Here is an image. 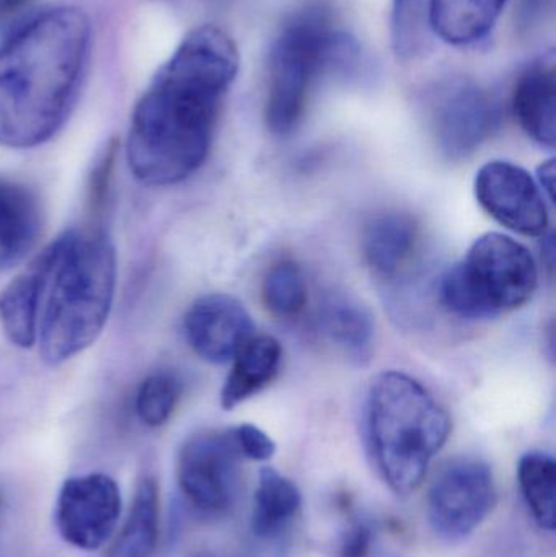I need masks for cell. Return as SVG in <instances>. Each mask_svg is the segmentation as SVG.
Instances as JSON below:
<instances>
[{
    "mask_svg": "<svg viewBox=\"0 0 556 557\" xmlns=\"http://www.w3.org/2000/svg\"><path fill=\"white\" fill-rule=\"evenodd\" d=\"M238 65L234 39L218 26H198L183 38L134 108L126 152L139 182L175 185L206 162Z\"/></svg>",
    "mask_w": 556,
    "mask_h": 557,
    "instance_id": "cell-1",
    "label": "cell"
},
{
    "mask_svg": "<svg viewBox=\"0 0 556 557\" xmlns=\"http://www.w3.org/2000/svg\"><path fill=\"white\" fill-rule=\"evenodd\" d=\"M91 25L77 7L33 16L0 46V144L48 143L71 113L90 58Z\"/></svg>",
    "mask_w": 556,
    "mask_h": 557,
    "instance_id": "cell-2",
    "label": "cell"
},
{
    "mask_svg": "<svg viewBox=\"0 0 556 557\" xmlns=\"http://www.w3.org/2000/svg\"><path fill=\"white\" fill-rule=\"evenodd\" d=\"M38 273L36 343L59 366L97 341L116 288V255L97 228L71 231L33 260Z\"/></svg>",
    "mask_w": 556,
    "mask_h": 557,
    "instance_id": "cell-3",
    "label": "cell"
},
{
    "mask_svg": "<svg viewBox=\"0 0 556 557\" xmlns=\"http://www.w3.org/2000/svg\"><path fill=\"white\" fill-rule=\"evenodd\" d=\"M453 431L449 412L407 373H381L369 388L366 432L378 470L397 494L420 487Z\"/></svg>",
    "mask_w": 556,
    "mask_h": 557,
    "instance_id": "cell-4",
    "label": "cell"
},
{
    "mask_svg": "<svg viewBox=\"0 0 556 557\" xmlns=\"http://www.w3.org/2000/svg\"><path fill=\"white\" fill-rule=\"evenodd\" d=\"M351 54V42L333 28L332 16L323 7L309 5L291 16L271 46L264 107L271 133H293L306 110L313 81L323 69Z\"/></svg>",
    "mask_w": 556,
    "mask_h": 557,
    "instance_id": "cell-5",
    "label": "cell"
},
{
    "mask_svg": "<svg viewBox=\"0 0 556 557\" xmlns=\"http://www.w3.org/2000/svg\"><path fill=\"white\" fill-rule=\"evenodd\" d=\"M539 271L524 245L505 234L473 242L462 263L440 282V300L456 317L492 318L522 307L538 288Z\"/></svg>",
    "mask_w": 556,
    "mask_h": 557,
    "instance_id": "cell-6",
    "label": "cell"
},
{
    "mask_svg": "<svg viewBox=\"0 0 556 557\" xmlns=\"http://www.w3.org/2000/svg\"><path fill=\"white\" fill-rule=\"evenodd\" d=\"M242 458L232 431H206L183 444L176 480L186 499L205 512H224L237 499Z\"/></svg>",
    "mask_w": 556,
    "mask_h": 557,
    "instance_id": "cell-7",
    "label": "cell"
},
{
    "mask_svg": "<svg viewBox=\"0 0 556 557\" xmlns=\"http://www.w3.org/2000/svg\"><path fill=\"white\" fill-rule=\"evenodd\" d=\"M495 503L492 468L479 458H454L431 483L428 519L443 539H466L489 517Z\"/></svg>",
    "mask_w": 556,
    "mask_h": 557,
    "instance_id": "cell-8",
    "label": "cell"
},
{
    "mask_svg": "<svg viewBox=\"0 0 556 557\" xmlns=\"http://www.w3.org/2000/svg\"><path fill=\"white\" fill-rule=\"evenodd\" d=\"M121 506L120 487L108 474L69 478L55 500V529L67 545L94 552L116 530Z\"/></svg>",
    "mask_w": 556,
    "mask_h": 557,
    "instance_id": "cell-9",
    "label": "cell"
},
{
    "mask_svg": "<svg viewBox=\"0 0 556 557\" xmlns=\"http://www.w3.org/2000/svg\"><path fill=\"white\" fill-rule=\"evenodd\" d=\"M430 123L441 153L449 160H462L498 129L502 104L485 88L456 82L433 98Z\"/></svg>",
    "mask_w": 556,
    "mask_h": 557,
    "instance_id": "cell-10",
    "label": "cell"
},
{
    "mask_svg": "<svg viewBox=\"0 0 556 557\" xmlns=\"http://www.w3.org/2000/svg\"><path fill=\"white\" fill-rule=\"evenodd\" d=\"M479 205L509 231L526 237L544 235L548 225L547 205L538 182L522 166L493 160L475 176Z\"/></svg>",
    "mask_w": 556,
    "mask_h": 557,
    "instance_id": "cell-11",
    "label": "cell"
},
{
    "mask_svg": "<svg viewBox=\"0 0 556 557\" xmlns=\"http://www.w3.org/2000/svg\"><path fill=\"white\" fill-rule=\"evenodd\" d=\"M185 333L201 359L225 363L254 336V320L234 297L211 294L198 298L186 311Z\"/></svg>",
    "mask_w": 556,
    "mask_h": 557,
    "instance_id": "cell-12",
    "label": "cell"
},
{
    "mask_svg": "<svg viewBox=\"0 0 556 557\" xmlns=\"http://www.w3.org/2000/svg\"><path fill=\"white\" fill-rule=\"evenodd\" d=\"M38 198L22 183L0 176V271L18 264L41 234Z\"/></svg>",
    "mask_w": 556,
    "mask_h": 557,
    "instance_id": "cell-13",
    "label": "cell"
},
{
    "mask_svg": "<svg viewBox=\"0 0 556 557\" xmlns=\"http://www.w3.org/2000/svg\"><path fill=\"white\" fill-rule=\"evenodd\" d=\"M420 242V227L404 212H384L366 224L361 248L366 263L381 277H394L410 263Z\"/></svg>",
    "mask_w": 556,
    "mask_h": 557,
    "instance_id": "cell-14",
    "label": "cell"
},
{
    "mask_svg": "<svg viewBox=\"0 0 556 557\" xmlns=\"http://www.w3.org/2000/svg\"><path fill=\"white\" fill-rule=\"evenodd\" d=\"M512 110L522 129L542 146L556 139L555 59L544 58L519 77L512 95Z\"/></svg>",
    "mask_w": 556,
    "mask_h": 557,
    "instance_id": "cell-15",
    "label": "cell"
},
{
    "mask_svg": "<svg viewBox=\"0 0 556 557\" xmlns=\"http://www.w3.org/2000/svg\"><path fill=\"white\" fill-rule=\"evenodd\" d=\"M319 324L330 343L346 357L366 363L374 349V321L359 301L343 294H329L319 308Z\"/></svg>",
    "mask_w": 556,
    "mask_h": 557,
    "instance_id": "cell-16",
    "label": "cell"
},
{
    "mask_svg": "<svg viewBox=\"0 0 556 557\" xmlns=\"http://www.w3.org/2000/svg\"><path fill=\"white\" fill-rule=\"evenodd\" d=\"M283 350L271 336H251L234 356V366L221 393L224 409H234L240 403L260 393L280 372Z\"/></svg>",
    "mask_w": 556,
    "mask_h": 557,
    "instance_id": "cell-17",
    "label": "cell"
},
{
    "mask_svg": "<svg viewBox=\"0 0 556 557\" xmlns=\"http://www.w3.org/2000/svg\"><path fill=\"white\" fill-rule=\"evenodd\" d=\"M508 0H430L428 25L443 41L467 46L485 38Z\"/></svg>",
    "mask_w": 556,
    "mask_h": 557,
    "instance_id": "cell-18",
    "label": "cell"
},
{
    "mask_svg": "<svg viewBox=\"0 0 556 557\" xmlns=\"http://www.w3.org/2000/svg\"><path fill=\"white\" fill-rule=\"evenodd\" d=\"M302 506L299 487L277 473L274 468H263L255 491L251 529L260 539H274L291 525Z\"/></svg>",
    "mask_w": 556,
    "mask_h": 557,
    "instance_id": "cell-19",
    "label": "cell"
},
{
    "mask_svg": "<svg viewBox=\"0 0 556 557\" xmlns=\"http://www.w3.org/2000/svg\"><path fill=\"white\" fill-rule=\"evenodd\" d=\"M159 487L152 478L140 481L129 516L107 557H152L159 540Z\"/></svg>",
    "mask_w": 556,
    "mask_h": 557,
    "instance_id": "cell-20",
    "label": "cell"
},
{
    "mask_svg": "<svg viewBox=\"0 0 556 557\" xmlns=\"http://www.w3.org/2000/svg\"><path fill=\"white\" fill-rule=\"evenodd\" d=\"M38 317V273L28 264L2 292H0V321L9 339L18 347L36 343Z\"/></svg>",
    "mask_w": 556,
    "mask_h": 557,
    "instance_id": "cell-21",
    "label": "cell"
},
{
    "mask_svg": "<svg viewBox=\"0 0 556 557\" xmlns=\"http://www.w3.org/2000/svg\"><path fill=\"white\" fill-rule=\"evenodd\" d=\"M519 486L539 527L554 532L556 525V465L544 451H529L519 461Z\"/></svg>",
    "mask_w": 556,
    "mask_h": 557,
    "instance_id": "cell-22",
    "label": "cell"
},
{
    "mask_svg": "<svg viewBox=\"0 0 556 557\" xmlns=\"http://www.w3.org/2000/svg\"><path fill=\"white\" fill-rule=\"evenodd\" d=\"M264 305L277 317H296L307 304L302 271L291 261L273 264L263 278Z\"/></svg>",
    "mask_w": 556,
    "mask_h": 557,
    "instance_id": "cell-23",
    "label": "cell"
},
{
    "mask_svg": "<svg viewBox=\"0 0 556 557\" xmlns=\"http://www.w3.org/2000/svg\"><path fill=\"white\" fill-rule=\"evenodd\" d=\"M182 386L170 373L147 376L137 392L136 409L140 421L149 428H160L169 421L178 405Z\"/></svg>",
    "mask_w": 556,
    "mask_h": 557,
    "instance_id": "cell-24",
    "label": "cell"
},
{
    "mask_svg": "<svg viewBox=\"0 0 556 557\" xmlns=\"http://www.w3.org/2000/svg\"><path fill=\"white\" fill-rule=\"evenodd\" d=\"M235 442H237L240 454L244 458L255 461H267L276 451V444L270 435L264 434L257 425L242 424L232 429Z\"/></svg>",
    "mask_w": 556,
    "mask_h": 557,
    "instance_id": "cell-25",
    "label": "cell"
},
{
    "mask_svg": "<svg viewBox=\"0 0 556 557\" xmlns=\"http://www.w3.org/2000/svg\"><path fill=\"white\" fill-rule=\"evenodd\" d=\"M372 535L371 530L362 523H355L348 533L345 535V540L342 543V557H366L368 556L369 549H371Z\"/></svg>",
    "mask_w": 556,
    "mask_h": 557,
    "instance_id": "cell-26",
    "label": "cell"
},
{
    "mask_svg": "<svg viewBox=\"0 0 556 557\" xmlns=\"http://www.w3.org/2000/svg\"><path fill=\"white\" fill-rule=\"evenodd\" d=\"M539 178V188L544 189L547 193V198L554 199V185H555V163L554 160H548V162L542 163L539 166L538 172Z\"/></svg>",
    "mask_w": 556,
    "mask_h": 557,
    "instance_id": "cell-27",
    "label": "cell"
},
{
    "mask_svg": "<svg viewBox=\"0 0 556 557\" xmlns=\"http://www.w3.org/2000/svg\"><path fill=\"white\" fill-rule=\"evenodd\" d=\"M28 0H0V20L18 12Z\"/></svg>",
    "mask_w": 556,
    "mask_h": 557,
    "instance_id": "cell-28",
    "label": "cell"
},
{
    "mask_svg": "<svg viewBox=\"0 0 556 557\" xmlns=\"http://www.w3.org/2000/svg\"><path fill=\"white\" fill-rule=\"evenodd\" d=\"M0 510H2V499H0Z\"/></svg>",
    "mask_w": 556,
    "mask_h": 557,
    "instance_id": "cell-29",
    "label": "cell"
}]
</instances>
